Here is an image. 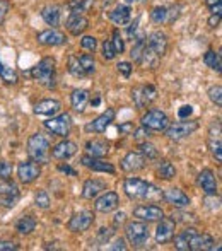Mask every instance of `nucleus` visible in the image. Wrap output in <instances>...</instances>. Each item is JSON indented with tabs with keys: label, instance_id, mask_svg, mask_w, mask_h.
<instances>
[{
	"label": "nucleus",
	"instance_id": "55",
	"mask_svg": "<svg viewBox=\"0 0 222 251\" xmlns=\"http://www.w3.org/2000/svg\"><path fill=\"white\" fill-rule=\"evenodd\" d=\"M139 23H140V17H137V19L133 21L132 24H130V27H128V36H130V38H135V36H137V29H139Z\"/></svg>",
	"mask_w": 222,
	"mask_h": 251
},
{
	"label": "nucleus",
	"instance_id": "44",
	"mask_svg": "<svg viewBox=\"0 0 222 251\" xmlns=\"http://www.w3.org/2000/svg\"><path fill=\"white\" fill-rule=\"evenodd\" d=\"M113 234H115V231L110 229V227L99 229V232H98V243H101V245H108Z\"/></svg>",
	"mask_w": 222,
	"mask_h": 251
},
{
	"label": "nucleus",
	"instance_id": "14",
	"mask_svg": "<svg viewBox=\"0 0 222 251\" xmlns=\"http://www.w3.org/2000/svg\"><path fill=\"white\" fill-rule=\"evenodd\" d=\"M80 164H82L84 168L91 169V171H96V173H108V175H115L116 173L115 166H113L111 162H106L101 157H94V155H89V154L80 157Z\"/></svg>",
	"mask_w": 222,
	"mask_h": 251
},
{
	"label": "nucleus",
	"instance_id": "1",
	"mask_svg": "<svg viewBox=\"0 0 222 251\" xmlns=\"http://www.w3.org/2000/svg\"><path fill=\"white\" fill-rule=\"evenodd\" d=\"M123 190H125L126 197L133 200H144L150 199V197H161V192L149 181H144L140 178H126L123 183Z\"/></svg>",
	"mask_w": 222,
	"mask_h": 251
},
{
	"label": "nucleus",
	"instance_id": "8",
	"mask_svg": "<svg viewBox=\"0 0 222 251\" xmlns=\"http://www.w3.org/2000/svg\"><path fill=\"white\" fill-rule=\"evenodd\" d=\"M198 122H178L173 123V125H168L166 128V137L171 140H181L186 139L188 135H192L193 132L198 130Z\"/></svg>",
	"mask_w": 222,
	"mask_h": 251
},
{
	"label": "nucleus",
	"instance_id": "27",
	"mask_svg": "<svg viewBox=\"0 0 222 251\" xmlns=\"http://www.w3.org/2000/svg\"><path fill=\"white\" fill-rule=\"evenodd\" d=\"M130 17H132V10H130L128 5H116L113 9V12L110 14V19L116 26H125L128 24Z\"/></svg>",
	"mask_w": 222,
	"mask_h": 251
},
{
	"label": "nucleus",
	"instance_id": "24",
	"mask_svg": "<svg viewBox=\"0 0 222 251\" xmlns=\"http://www.w3.org/2000/svg\"><path fill=\"white\" fill-rule=\"evenodd\" d=\"M65 27L70 31V34H74V36H79V34H82L84 31L89 27V21H87V17H84L82 14L72 12L69 16V19H67Z\"/></svg>",
	"mask_w": 222,
	"mask_h": 251
},
{
	"label": "nucleus",
	"instance_id": "47",
	"mask_svg": "<svg viewBox=\"0 0 222 251\" xmlns=\"http://www.w3.org/2000/svg\"><path fill=\"white\" fill-rule=\"evenodd\" d=\"M116 55H118V53H116V50H115V47H113L111 41H104V43H103V56H104V60H113Z\"/></svg>",
	"mask_w": 222,
	"mask_h": 251
},
{
	"label": "nucleus",
	"instance_id": "21",
	"mask_svg": "<svg viewBox=\"0 0 222 251\" xmlns=\"http://www.w3.org/2000/svg\"><path fill=\"white\" fill-rule=\"evenodd\" d=\"M118 203H120L118 193L106 192V193H103V195H101L99 199L96 200L94 207H96V210L101 212V214H110V212H113L116 207H118Z\"/></svg>",
	"mask_w": 222,
	"mask_h": 251
},
{
	"label": "nucleus",
	"instance_id": "7",
	"mask_svg": "<svg viewBox=\"0 0 222 251\" xmlns=\"http://www.w3.org/2000/svg\"><path fill=\"white\" fill-rule=\"evenodd\" d=\"M142 126L149 130H154V132H163V130L168 128L169 125V118L164 111L161 109H149L146 115L142 116Z\"/></svg>",
	"mask_w": 222,
	"mask_h": 251
},
{
	"label": "nucleus",
	"instance_id": "53",
	"mask_svg": "<svg viewBox=\"0 0 222 251\" xmlns=\"http://www.w3.org/2000/svg\"><path fill=\"white\" fill-rule=\"evenodd\" d=\"M19 246L14 241H0V251H17Z\"/></svg>",
	"mask_w": 222,
	"mask_h": 251
},
{
	"label": "nucleus",
	"instance_id": "4",
	"mask_svg": "<svg viewBox=\"0 0 222 251\" xmlns=\"http://www.w3.org/2000/svg\"><path fill=\"white\" fill-rule=\"evenodd\" d=\"M125 234L128 243L133 246V248H142V246L147 245L150 238L149 227H147L146 222H128L125 226Z\"/></svg>",
	"mask_w": 222,
	"mask_h": 251
},
{
	"label": "nucleus",
	"instance_id": "17",
	"mask_svg": "<svg viewBox=\"0 0 222 251\" xmlns=\"http://www.w3.org/2000/svg\"><path fill=\"white\" fill-rule=\"evenodd\" d=\"M146 47L152 50L157 56H163L168 51V38L161 31H154L146 38Z\"/></svg>",
	"mask_w": 222,
	"mask_h": 251
},
{
	"label": "nucleus",
	"instance_id": "25",
	"mask_svg": "<svg viewBox=\"0 0 222 251\" xmlns=\"http://www.w3.org/2000/svg\"><path fill=\"white\" fill-rule=\"evenodd\" d=\"M104 190H106V183H104V181L96 179V178L87 179V181L84 183V186H82V197H84V199H87V200H93V199H96L98 195H101Z\"/></svg>",
	"mask_w": 222,
	"mask_h": 251
},
{
	"label": "nucleus",
	"instance_id": "18",
	"mask_svg": "<svg viewBox=\"0 0 222 251\" xmlns=\"http://www.w3.org/2000/svg\"><path fill=\"white\" fill-rule=\"evenodd\" d=\"M197 183L198 186L210 197H216L217 195V179L216 175H214L212 169H202L198 173V178H197Z\"/></svg>",
	"mask_w": 222,
	"mask_h": 251
},
{
	"label": "nucleus",
	"instance_id": "10",
	"mask_svg": "<svg viewBox=\"0 0 222 251\" xmlns=\"http://www.w3.org/2000/svg\"><path fill=\"white\" fill-rule=\"evenodd\" d=\"M41 175V168H40V162L36 161H23L19 162V166H17V176H19L21 183H24V185H29V183L36 181L38 178H40Z\"/></svg>",
	"mask_w": 222,
	"mask_h": 251
},
{
	"label": "nucleus",
	"instance_id": "51",
	"mask_svg": "<svg viewBox=\"0 0 222 251\" xmlns=\"http://www.w3.org/2000/svg\"><path fill=\"white\" fill-rule=\"evenodd\" d=\"M133 133H135V135H133V139L135 140H146L147 137L150 135V130L149 128H146V126H142V128H139V130H133Z\"/></svg>",
	"mask_w": 222,
	"mask_h": 251
},
{
	"label": "nucleus",
	"instance_id": "23",
	"mask_svg": "<svg viewBox=\"0 0 222 251\" xmlns=\"http://www.w3.org/2000/svg\"><path fill=\"white\" fill-rule=\"evenodd\" d=\"M75 154H77V144L67 139L62 140L60 144H56L53 149H51V155L55 159H58V161H67V159L74 157Z\"/></svg>",
	"mask_w": 222,
	"mask_h": 251
},
{
	"label": "nucleus",
	"instance_id": "60",
	"mask_svg": "<svg viewBox=\"0 0 222 251\" xmlns=\"http://www.w3.org/2000/svg\"><path fill=\"white\" fill-rule=\"evenodd\" d=\"M91 104H93V106H99L101 104V96H99V94H96V96H94V100L91 101Z\"/></svg>",
	"mask_w": 222,
	"mask_h": 251
},
{
	"label": "nucleus",
	"instance_id": "39",
	"mask_svg": "<svg viewBox=\"0 0 222 251\" xmlns=\"http://www.w3.org/2000/svg\"><path fill=\"white\" fill-rule=\"evenodd\" d=\"M150 19H152V23L156 24H163L168 21V9L164 5H157L152 9V12H150Z\"/></svg>",
	"mask_w": 222,
	"mask_h": 251
},
{
	"label": "nucleus",
	"instance_id": "41",
	"mask_svg": "<svg viewBox=\"0 0 222 251\" xmlns=\"http://www.w3.org/2000/svg\"><path fill=\"white\" fill-rule=\"evenodd\" d=\"M34 203H36V207L47 210V208L50 207V195H48L45 190H40V192L36 193V197H34Z\"/></svg>",
	"mask_w": 222,
	"mask_h": 251
},
{
	"label": "nucleus",
	"instance_id": "16",
	"mask_svg": "<svg viewBox=\"0 0 222 251\" xmlns=\"http://www.w3.org/2000/svg\"><path fill=\"white\" fill-rule=\"evenodd\" d=\"M116 113L113 108H108L104 113H101L99 116H98L96 120H93L91 123H87L86 125V132H93V133H103L106 132V128L111 125V122L115 120Z\"/></svg>",
	"mask_w": 222,
	"mask_h": 251
},
{
	"label": "nucleus",
	"instance_id": "62",
	"mask_svg": "<svg viewBox=\"0 0 222 251\" xmlns=\"http://www.w3.org/2000/svg\"><path fill=\"white\" fill-rule=\"evenodd\" d=\"M126 2H135V0H126Z\"/></svg>",
	"mask_w": 222,
	"mask_h": 251
},
{
	"label": "nucleus",
	"instance_id": "36",
	"mask_svg": "<svg viewBox=\"0 0 222 251\" xmlns=\"http://www.w3.org/2000/svg\"><path fill=\"white\" fill-rule=\"evenodd\" d=\"M69 74L70 75H74L75 79H80V77H86V72H84L82 65L79 63V58L77 56H69Z\"/></svg>",
	"mask_w": 222,
	"mask_h": 251
},
{
	"label": "nucleus",
	"instance_id": "9",
	"mask_svg": "<svg viewBox=\"0 0 222 251\" xmlns=\"http://www.w3.org/2000/svg\"><path fill=\"white\" fill-rule=\"evenodd\" d=\"M132 100L135 102L137 108H146L150 102H154L157 100V89L150 84L147 86H139L132 89Z\"/></svg>",
	"mask_w": 222,
	"mask_h": 251
},
{
	"label": "nucleus",
	"instance_id": "54",
	"mask_svg": "<svg viewBox=\"0 0 222 251\" xmlns=\"http://www.w3.org/2000/svg\"><path fill=\"white\" fill-rule=\"evenodd\" d=\"M10 9V3L7 2V0H0V23H2L3 19H5L7 12H9Z\"/></svg>",
	"mask_w": 222,
	"mask_h": 251
},
{
	"label": "nucleus",
	"instance_id": "20",
	"mask_svg": "<svg viewBox=\"0 0 222 251\" xmlns=\"http://www.w3.org/2000/svg\"><path fill=\"white\" fill-rule=\"evenodd\" d=\"M120 166H122V169L126 173L140 171V169L146 168V157H144L140 152H128V154L122 159Z\"/></svg>",
	"mask_w": 222,
	"mask_h": 251
},
{
	"label": "nucleus",
	"instance_id": "56",
	"mask_svg": "<svg viewBox=\"0 0 222 251\" xmlns=\"http://www.w3.org/2000/svg\"><path fill=\"white\" fill-rule=\"evenodd\" d=\"M219 24H221V14H212L209 17V26L212 29H216V27H219Z\"/></svg>",
	"mask_w": 222,
	"mask_h": 251
},
{
	"label": "nucleus",
	"instance_id": "40",
	"mask_svg": "<svg viewBox=\"0 0 222 251\" xmlns=\"http://www.w3.org/2000/svg\"><path fill=\"white\" fill-rule=\"evenodd\" d=\"M91 3H93V0H70L69 9L72 10V12H75V14H82V12H86V10L89 9Z\"/></svg>",
	"mask_w": 222,
	"mask_h": 251
},
{
	"label": "nucleus",
	"instance_id": "61",
	"mask_svg": "<svg viewBox=\"0 0 222 251\" xmlns=\"http://www.w3.org/2000/svg\"><path fill=\"white\" fill-rule=\"evenodd\" d=\"M205 3H207V7H214V5H219L221 0H205Z\"/></svg>",
	"mask_w": 222,
	"mask_h": 251
},
{
	"label": "nucleus",
	"instance_id": "59",
	"mask_svg": "<svg viewBox=\"0 0 222 251\" xmlns=\"http://www.w3.org/2000/svg\"><path fill=\"white\" fill-rule=\"evenodd\" d=\"M123 221H125V214H123V212H118V214L115 215V224H122Z\"/></svg>",
	"mask_w": 222,
	"mask_h": 251
},
{
	"label": "nucleus",
	"instance_id": "49",
	"mask_svg": "<svg viewBox=\"0 0 222 251\" xmlns=\"http://www.w3.org/2000/svg\"><path fill=\"white\" fill-rule=\"evenodd\" d=\"M12 176V164L7 161H0V178H10Z\"/></svg>",
	"mask_w": 222,
	"mask_h": 251
},
{
	"label": "nucleus",
	"instance_id": "2",
	"mask_svg": "<svg viewBox=\"0 0 222 251\" xmlns=\"http://www.w3.org/2000/svg\"><path fill=\"white\" fill-rule=\"evenodd\" d=\"M55 67H56L55 58H51V56H45L43 60L38 62V65L33 67V70H31V77H33L38 84H41V86L51 89V87H55V84H56Z\"/></svg>",
	"mask_w": 222,
	"mask_h": 251
},
{
	"label": "nucleus",
	"instance_id": "30",
	"mask_svg": "<svg viewBox=\"0 0 222 251\" xmlns=\"http://www.w3.org/2000/svg\"><path fill=\"white\" fill-rule=\"evenodd\" d=\"M87 101H89V91H87V89H75L72 94H70V102H72V108L75 109V111H79V113L84 111Z\"/></svg>",
	"mask_w": 222,
	"mask_h": 251
},
{
	"label": "nucleus",
	"instance_id": "46",
	"mask_svg": "<svg viewBox=\"0 0 222 251\" xmlns=\"http://www.w3.org/2000/svg\"><path fill=\"white\" fill-rule=\"evenodd\" d=\"M80 47L84 48V50H89V51H94L98 47V41L94 36H84L82 40H80Z\"/></svg>",
	"mask_w": 222,
	"mask_h": 251
},
{
	"label": "nucleus",
	"instance_id": "3",
	"mask_svg": "<svg viewBox=\"0 0 222 251\" xmlns=\"http://www.w3.org/2000/svg\"><path fill=\"white\" fill-rule=\"evenodd\" d=\"M27 154L33 161L40 164H47L50 159V142L41 133H33L27 139Z\"/></svg>",
	"mask_w": 222,
	"mask_h": 251
},
{
	"label": "nucleus",
	"instance_id": "33",
	"mask_svg": "<svg viewBox=\"0 0 222 251\" xmlns=\"http://www.w3.org/2000/svg\"><path fill=\"white\" fill-rule=\"evenodd\" d=\"M203 62H205L207 67H210V69L216 70V72H221V70H222V60H221V53L219 51L209 50L205 55H203Z\"/></svg>",
	"mask_w": 222,
	"mask_h": 251
},
{
	"label": "nucleus",
	"instance_id": "50",
	"mask_svg": "<svg viewBox=\"0 0 222 251\" xmlns=\"http://www.w3.org/2000/svg\"><path fill=\"white\" fill-rule=\"evenodd\" d=\"M193 115V106H190V104H183L181 108L178 109V116L181 120H186L188 116H192Z\"/></svg>",
	"mask_w": 222,
	"mask_h": 251
},
{
	"label": "nucleus",
	"instance_id": "15",
	"mask_svg": "<svg viewBox=\"0 0 222 251\" xmlns=\"http://www.w3.org/2000/svg\"><path fill=\"white\" fill-rule=\"evenodd\" d=\"M93 222H94V215L87 210H82V212H79V214H74L72 217H70L67 227H69V231H72V232H84L93 226Z\"/></svg>",
	"mask_w": 222,
	"mask_h": 251
},
{
	"label": "nucleus",
	"instance_id": "57",
	"mask_svg": "<svg viewBox=\"0 0 222 251\" xmlns=\"http://www.w3.org/2000/svg\"><path fill=\"white\" fill-rule=\"evenodd\" d=\"M58 171L65 173V175H69V176H77V171L70 168L69 164H58Z\"/></svg>",
	"mask_w": 222,
	"mask_h": 251
},
{
	"label": "nucleus",
	"instance_id": "37",
	"mask_svg": "<svg viewBox=\"0 0 222 251\" xmlns=\"http://www.w3.org/2000/svg\"><path fill=\"white\" fill-rule=\"evenodd\" d=\"M139 149H140V154H142L146 159H157L159 157V151L156 149V146L150 144V142H147V140H142V142L139 144Z\"/></svg>",
	"mask_w": 222,
	"mask_h": 251
},
{
	"label": "nucleus",
	"instance_id": "26",
	"mask_svg": "<svg viewBox=\"0 0 222 251\" xmlns=\"http://www.w3.org/2000/svg\"><path fill=\"white\" fill-rule=\"evenodd\" d=\"M62 109V102L56 100H43L34 104V113L40 116H55Z\"/></svg>",
	"mask_w": 222,
	"mask_h": 251
},
{
	"label": "nucleus",
	"instance_id": "22",
	"mask_svg": "<svg viewBox=\"0 0 222 251\" xmlns=\"http://www.w3.org/2000/svg\"><path fill=\"white\" fill-rule=\"evenodd\" d=\"M163 199L168 201L169 205L176 208H185L190 205V199L183 190L179 188H168L166 192L163 193Z\"/></svg>",
	"mask_w": 222,
	"mask_h": 251
},
{
	"label": "nucleus",
	"instance_id": "58",
	"mask_svg": "<svg viewBox=\"0 0 222 251\" xmlns=\"http://www.w3.org/2000/svg\"><path fill=\"white\" fill-rule=\"evenodd\" d=\"M110 250H126V243H125V239L123 238H118L115 243H113V246H110Z\"/></svg>",
	"mask_w": 222,
	"mask_h": 251
},
{
	"label": "nucleus",
	"instance_id": "35",
	"mask_svg": "<svg viewBox=\"0 0 222 251\" xmlns=\"http://www.w3.org/2000/svg\"><path fill=\"white\" fill-rule=\"evenodd\" d=\"M77 58H79V63L82 65L86 75H91V74H94V70H96V60H94L93 55H89V53H84V55L77 56Z\"/></svg>",
	"mask_w": 222,
	"mask_h": 251
},
{
	"label": "nucleus",
	"instance_id": "52",
	"mask_svg": "<svg viewBox=\"0 0 222 251\" xmlns=\"http://www.w3.org/2000/svg\"><path fill=\"white\" fill-rule=\"evenodd\" d=\"M118 130L122 133H125V135H130V133H133V130H135V125H133L132 122H125L118 126Z\"/></svg>",
	"mask_w": 222,
	"mask_h": 251
},
{
	"label": "nucleus",
	"instance_id": "43",
	"mask_svg": "<svg viewBox=\"0 0 222 251\" xmlns=\"http://www.w3.org/2000/svg\"><path fill=\"white\" fill-rule=\"evenodd\" d=\"M209 147H210V152H212V155L216 157V161L221 162L222 161V152H221L222 144H221V139H210L209 140Z\"/></svg>",
	"mask_w": 222,
	"mask_h": 251
},
{
	"label": "nucleus",
	"instance_id": "5",
	"mask_svg": "<svg viewBox=\"0 0 222 251\" xmlns=\"http://www.w3.org/2000/svg\"><path fill=\"white\" fill-rule=\"evenodd\" d=\"M21 193L17 185L10 178H0V205L5 208H12L17 203Z\"/></svg>",
	"mask_w": 222,
	"mask_h": 251
},
{
	"label": "nucleus",
	"instance_id": "32",
	"mask_svg": "<svg viewBox=\"0 0 222 251\" xmlns=\"http://www.w3.org/2000/svg\"><path fill=\"white\" fill-rule=\"evenodd\" d=\"M36 229V219L31 217V215H24V217H21L19 221L16 222V231L19 232V234H31V232Z\"/></svg>",
	"mask_w": 222,
	"mask_h": 251
},
{
	"label": "nucleus",
	"instance_id": "38",
	"mask_svg": "<svg viewBox=\"0 0 222 251\" xmlns=\"http://www.w3.org/2000/svg\"><path fill=\"white\" fill-rule=\"evenodd\" d=\"M0 77H2L3 82L7 84H16L17 82V74L16 70H12L10 67H5L0 60Z\"/></svg>",
	"mask_w": 222,
	"mask_h": 251
},
{
	"label": "nucleus",
	"instance_id": "6",
	"mask_svg": "<svg viewBox=\"0 0 222 251\" xmlns=\"http://www.w3.org/2000/svg\"><path fill=\"white\" fill-rule=\"evenodd\" d=\"M45 126H47L51 133H55V135L67 139V135H69L70 130H72V118H70L69 113H62V115H58V116H50V118L45 122Z\"/></svg>",
	"mask_w": 222,
	"mask_h": 251
},
{
	"label": "nucleus",
	"instance_id": "34",
	"mask_svg": "<svg viewBox=\"0 0 222 251\" xmlns=\"http://www.w3.org/2000/svg\"><path fill=\"white\" fill-rule=\"evenodd\" d=\"M156 171L161 179H173L176 176V168L169 161H161L159 164H157Z\"/></svg>",
	"mask_w": 222,
	"mask_h": 251
},
{
	"label": "nucleus",
	"instance_id": "48",
	"mask_svg": "<svg viewBox=\"0 0 222 251\" xmlns=\"http://www.w3.org/2000/svg\"><path fill=\"white\" fill-rule=\"evenodd\" d=\"M116 69H118V72L122 74L125 79H128V77L132 75L133 67H132V63H130V62H120L118 65H116Z\"/></svg>",
	"mask_w": 222,
	"mask_h": 251
},
{
	"label": "nucleus",
	"instance_id": "13",
	"mask_svg": "<svg viewBox=\"0 0 222 251\" xmlns=\"http://www.w3.org/2000/svg\"><path fill=\"white\" fill-rule=\"evenodd\" d=\"M216 241H214L212 236L205 234V232H198L195 231L190 238L188 248L190 251H209V250H221V246H214Z\"/></svg>",
	"mask_w": 222,
	"mask_h": 251
},
{
	"label": "nucleus",
	"instance_id": "11",
	"mask_svg": "<svg viewBox=\"0 0 222 251\" xmlns=\"http://www.w3.org/2000/svg\"><path fill=\"white\" fill-rule=\"evenodd\" d=\"M157 222H159V224H157V227H156V241H157V245H166V243H169L173 239V236H174L176 221L171 217H163Z\"/></svg>",
	"mask_w": 222,
	"mask_h": 251
},
{
	"label": "nucleus",
	"instance_id": "31",
	"mask_svg": "<svg viewBox=\"0 0 222 251\" xmlns=\"http://www.w3.org/2000/svg\"><path fill=\"white\" fill-rule=\"evenodd\" d=\"M195 231H197V229H193V227H186L185 231H181L179 234L173 236L171 241L174 243V248L179 250V251H190L188 243H190V238H192V234Z\"/></svg>",
	"mask_w": 222,
	"mask_h": 251
},
{
	"label": "nucleus",
	"instance_id": "29",
	"mask_svg": "<svg viewBox=\"0 0 222 251\" xmlns=\"http://www.w3.org/2000/svg\"><path fill=\"white\" fill-rule=\"evenodd\" d=\"M60 7L58 5H47L43 7V10H41V17H43V21L48 24V26L55 27L60 24V17H62V12H60Z\"/></svg>",
	"mask_w": 222,
	"mask_h": 251
},
{
	"label": "nucleus",
	"instance_id": "28",
	"mask_svg": "<svg viewBox=\"0 0 222 251\" xmlns=\"http://www.w3.org/2000/svg\"><path fill=\"white\" fill-rule=\"evenodd\" d=\"M86 152L89 155H94V157H103V155H106L108 152H110V144L104 142V140H89V142L86 144Z\"/></svg>",
	"mask_w": 222,
	"mask_h": 251
},
{
	"label": "nucleus",
	"instance_id": "45",
	"mask_svg": "<svg viewBox=\"0 0 222 251\" xmlns=\"http://www.w3.org/2000/svg\"><path fill=\"white\" fill-rule=\"evenodd\" d=\"M111 43H113V47H115L116 53H123V51H125V43H123V40H122V36H120V31L118 29L113 31Z\"/></svg>",
	"mask_w": 222,
	"mask_h": 251
},
{
	"label": "nucleus",
	"instance_id": "19",
	"mask_svg": "<svg viewBox=\"0 0 222 251\" xmlns=\"http://www.w3.org/2000/svg\"><path fill=\"white\" fill-rule=\"evenodd\" d=\"M38 43L43 45V47H60V45H65L67 36L58 29H47L43 33L38 34Z\"/></svg>",
	"mask_w": 222,
	"mask_h": 251
},
{
	"label": "nucleus",
	"instance_id": "12",
	"mask_svg": "<svg viewBox=\"0 0 222 251\" xmlns=\"http://www.w3.org/2000/svg\"><path fill=\"white\" fill-rule=\"evenodd\" d=\"M133 217L144 222H157L164 217V210L157 205H139L133 208Z\"/></svg>",
	"mask_w": 222,
	"mask_h": 251
},
{
	"label": "nucleus",
	"instance_id": "42",
	"mask_svg": "<svg viewBox=\"0 0 222 251\" xmlns=\"http://www.w3.org/2000/svg\"><path fill=\"white\" fill-rule=\"evenodd\" d=\"M207 94H209V100L212 101L216 106L222 104V87L221 86H212Z\"/></svg>",
	"mask_w": 222,
	"mask_h": 251
}]
</instances>
